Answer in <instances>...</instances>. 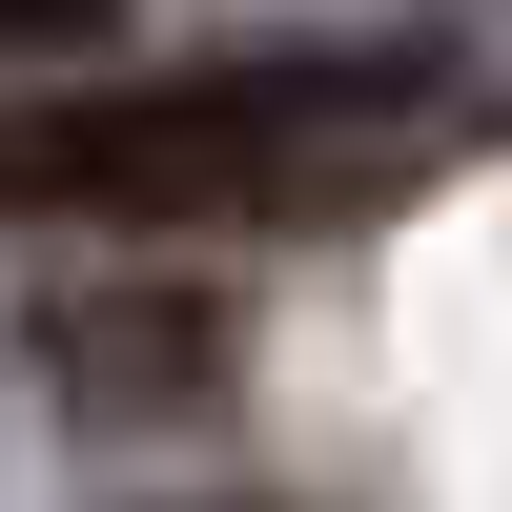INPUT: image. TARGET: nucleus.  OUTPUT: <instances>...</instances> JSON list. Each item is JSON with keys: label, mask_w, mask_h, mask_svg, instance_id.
<instances>
[{"label": "nucleus", "mask_w": 512, "mask_h": 512, "mask_svg": "<svg viewBox=\"0 0 512 512\" xmlns=\"http://www.w3.org/2000/svg\"><path fill=\"white\" fill-rule=\"evenodd\" d=\"M103 21H123V0H0V62H82Z\"/></svg>", "instance_id": "3"}, {"label": "nucleus", "mask_w": 512, "mask_h": 512, "mask_svg": "<svg viewBox=\"0 0 512 512\" xmlns=\"http://www.w3.org/2000/svg\"><path fill=\"white\" fill-rule=\"evenodd\" d=\"M431 62H185L0 123V226H287L410 164Z\"/></svg>", "instance_id": "1"}, {"label": "nucleus", "mask_w": 512, "mask_h": 512, "mask_svg": "<svg viewBox=\"0 0 512 512\" xmlns=\"http://www.w3.org/2000/svg\"><path fill=\"white\" fill-rule=\"evenodd\" d=\"M62 369L82 390H205L226 369V308H62Z\"/></svg>", "instance_id": "2"}, {"label": "nucleus", "mask_w": 512, "mask_h": 512, "mask_svg": "<svg viewBox=\"0 0 512 512\" xmlns=\"http://www.w3.org/2000/svg\"><path fill=\"white\" fill-rule=\"evenodd\" d=\"M205 512H267V492H205Z\"/></svg>", "instance_id": "4"}]
</instances>
